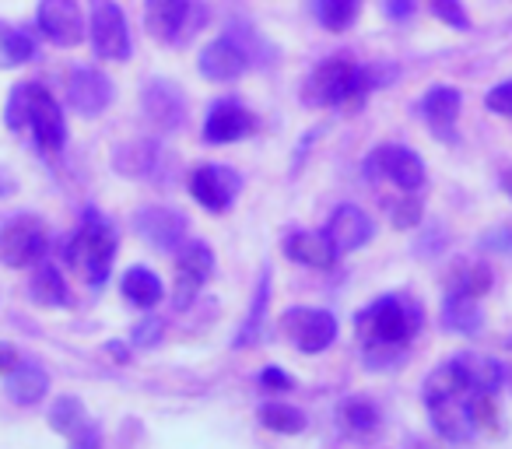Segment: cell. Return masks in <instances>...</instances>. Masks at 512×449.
Listing matches in <instances>:
<instances>
[{"label": "cell", "instance_id": "38", "mask_svg": "<svg viewBox=\"0 0 512 449\" xmlns=\"http://www.w3.org/2000/svg\"><path fill=\"white\" fill-rule=\"evenodd\" d=\"M390 214H393V225L397 229H414L421 221V200L414 197V193H407V197H400L397 204L390 207Z\"/></svg>", "mask_w": 512, "mask_h": 449}, {"label": "cell", "instance_id": "33", "mask_svg": "<svg viewBox=\"0 0 512 449\" xmlns=\"http://www.w3.org/2000/svg\"><path fill=\"white\" fill-rule=\"evenodd\" d=\"M341 425L348 428L351 435H372L379 428V411L362 397H351L341 404Z\"/></svg>", "mask_w": 512, "mask_h": 449}, {"label": "cell", "instance_id": "30", "mask_svg": "<svg viewBox=\"0 0 512 449\" xmlns=\"http://www.w3.org/2000/svg\"><path fill=\"white\" fill-rule=\"evenodd\" d=\"M260 421H264V428H271V432H281V435H299L306 432V414L299 411V407L285 404V400H267L264 407H260Z\"/></svg>", "mask_w": 512, "mask_h": 449}, {"label": "cell", "instance_id": "23", "mask_svg": "<svg viewBox=\"0 0 512 449\" xmlns=\"http://www.w3.org/2000/svg\"><path fill=\"white\" fill-rule=\"evenodd\" d=\"M456 365H460L470 393H498V390H502L505 372H502V365H498L495 358L477 355V351H463V355H456Z\"/></svg>", "mask_w": 512, "mask_h": 449}, {"label": "cell", "instance_id": "43", "mask_svg": "<svg viewBox=\"0 0 512 449\" xmlns=\"http://www.w3.org/2000/svg\"><path fill=\"white\" fill-rule=\"evenodd\" d=\"M18 365H22V355H18V348H11V344H0V376H11Z\"/></svg>", "mask_w": 512, "mask_h": 449}, {"label": "cell", "instance_id": "45", "mask_svg": "<svg viewBox=\"0 0 512 449\" xmlns=\"http://www.w3.org/2000/svg\"><path fill=\"white\" fill-rule=\"evenodd\" d=\"M484 246H502L505 253H512V232H495V236L484 239Z\"/></svg>", "mask_w": 512, "mask_h": 449}, {"label": "cell", "instance_id": "34", "mask_svg": "<svg viewBox=\"0 0 512 449\" xmlns=\"http://www.w3.org/2000/svg\"><path fill=\"white\" fill-rule=\"evenodd\" d=\"M358 11H362V0H316V15H320L323 29L330 32L351 29Z\"/></svg>", "mask_w": 512, "mask_h": 449}, {"label": "cell", "instance_id": "17", "mask_svg": "<svg viewBox=\"0 0 512 449\" xmlns=\"http://www.w3.org/2000/svg\"><path fill=\"white\" fill-rule=\"evenodd\" d=\"M253 127V116L242 102L235 99H221L207 109V120H204V141L207 144H235L249 134Z\"/></svg>", "mask_w": 512, "mask_h": 449}, {"label": "cell", "instance_id": "48", "mask_svg": "<svg viewBox=\"0 0 512 449\" xmlns=\"http://www.w3.org/2000/svg\"><path fill=\"white\" fill-rule=\"evenodd\" d=\"M509 348H512V341H509Z\"/></svg>", "mask_w": 512, "mask_h": 449}, {"label": "cell", "instance_id": "39", "mask_svg": "<svg viewBox=\"0 0 512 449\" xmlns=\"http://www.w3.org/2000/svg\"><path fill=\"white\" fill-rule=\"evenodd\" d=\"M165 334V323L158 320V316H148V320H141L134 327V334H130V341L137 344V348H155L158 337Z\"/></svg>", "mask_w": 512, "mask_h": 449}, {"label": "cell", "instance_id": "36", "mask_svg": "<svg viewBox=\"0 0 512 449\" xmlns=\"http://www.w3.org/2000/svg\"><path fill=\"white\" fill-rule=\"evenodd\" d=\"M32 88H36V81H25V85H15V92H11V99H8V127L11 130H22L25 123H29Z\"/></svg>", "mask_w": 512, "mask_h": 449}, {"label": "cell", "instance_id": "31", "mask_svg": "<svg viewBox=\"0 0 512 449\" xmlns=\"http://www.w3.org/2000/svg\"><path fill=\"white\" fill-rule=\"evenodd\" d=\"M29 60H36V43H32L29 32L0 25V67H22Z\"/></svg>", "mask_w": 512, "mask_h": 449}, {"label": "cell", "instance_id": "5", "mask_svg": "<svg viewBox=\"0 0 512 449\" xmlns=\"http://www.w3.org/2000/svg\"><path fill=\"white\" fill-rule=\"evenodd\" d=\"M197 0H148L144 4V25L158 43H186L200 32L204 15L193 18Z\"/></svg>", "mask_w": 512, "mask_h": 449}, {"label": "cell", "instance_id": "40", "mask_svg": "<svg viewBox=\"0 0 512 449\" xmlns=\"http://www.w3.org/2000/svg\"><path fill=\"white\" fill-rule=\"evenodd\" d=\"M488 109L498 116H512V81H502V85H495L488 92Z\"/></svg>", "mask_w": 512, "mask_h": 449}, {"label": "cell", "instance_id": "25", "mask_svg": "<svg viewBox=\"0 0 512 449\" xmlns=\"http://www.w3.org/2000/svg\"><path fill=\"white\" fill-rule=\"evenodd\" d=\"M120 288H123V299L137 309H155L165 295L162 281H158V274L151 271V267H130V271L123 274Z\"/></svg>", "mask_w": 512, "mask_h": 449}, {"label": "cell", "instance_id": "16", "mask_svg": "<svg viewBox=\"0 0 512 449\" xmlns=\"http://www.w3.org/2000/svg\"><path fill=\"white\" fill-rule=\"evenodd\" d=\"M197 64L207 81H235L246 74L249 57H246V50H242L239 39H235L232 32H225V36H218L214 43H207L204 50H200Z\"/></svg>", "mask_w": 512, "mask_h": 449}, {"label": "cell", "instance_id": "42", "mask_svg": "<svg viewBox=\"0 0 512 449\" xmlns=\"http://www.w3.org/2000/svg\"><path fill=\"white\" fill-rule=\"evenodd\" d=\"M260 386H267V390H292V376L271 365V369L260 372Z\"/></svg>", "mask_w": 512, "mask_h": 449}, {"label": "cell", "instance_id": "6", "mask_svg": "<svg viewBox=\"0 0 512 449\" xmlns=\"http://www.w3.org/2000/svg\"><path fill=\"white\" fill-rule=\"evenodd\" d=\"M242 190V176L232 169V165H214V162H204L190 172V193L204 211L211 214H221L235 204Z\"/></svg>", "mask_w": 512, "mask_h": 449}, {"label": "cell", "instance_id": "37", "mask_svg": "<svg viewBox=\"0 0 512 449\" xmlns=\"http://www.w3.org/2000/svg\"><path fill=\"white\" fill-rule=\"evenodd\" d=\"M432 15L439 22H446L456 32H470V15L463 11L460 0H432Z\"/></svg>", "mask_w": 512, "mask_h": 449}, {"label": "cell", "instance_id": "24", "mask_svg": "<svg viewBox=\"0 0 512 449\" xmlns=\"http://www.w3.org/2000/svg\"><path fill=\"white\" fill-rule=\"evenodd\" d=\"M4 393H8V397L15 400V404L32 407V404H39V400H43L46 393H50V376H46L43 365L22 362L8 376V386H4Z\"/></svg>", "mask_w": 512, "mask_h": 449}, {"label": "cell", "instance_id": "20", "mask_svg": "<svg viewBox=\"0 0 512 449\" xmlns=\"http://www.w3.org/2000/svg\"><path fill=\"white\" fill-rule=\"evenodd\" d=\"M327 236H330V243L337 246V253H351V250H362V246L376 236V225H372V218L362 207L341 204L334 211V218H330Z\"/></svg>", "mask_w": 512, "mask_h": 449}, {"label": "cell", "instance_id": "29", "mask_svg": "<svg viewBox=\"0 0 512 449\" xmlns=\"http://www.w3.org/2000/svg\"><path fill=\"white\" fill-rule=\"evenodd\" d=\"M29 295L46 309L64 306V302H67V285H64V278H60L57 267L46 264V260H39L36 274H32V281H29Z\"/></svg>", "mask_w": 512, "mask_h": 449}, {"label": "cell", "instance_id": "22", "mask_svg": "<svg viewBox=\"0 0 512 449\" xmlns=\"http://www.w3.org/2000/svg\"><path fill=\"white\" fill-rule=\"evenodd\" d=\"M285 253H288V260H295V264H302V267H316V271H327V267H334V260L341 257L337 246L330 243L327 232H292V236L285 239Z\"/></svg>", "mask_w": 512, "mask_h": 449}, {"label": "cell", "instance_id": "27", "mask_svg": "<svg viewBox=\"0 0 512 449\" xmlns=\"http://www.w3.org/2000/svg\"><path fill=\"white\" fill-rule=\"evenodd\" d=\"M484 323L481 309H477V299H463V295H446L442 302V327L456 330V334H477Z\"/></svg>", "mask_w": 512, "mask_h": 449}, {"label": "cell", "instance_id": "21", "mask_svg": "<svg viewBox=\"0 0 512 449\" xmlns=\"http://www.w3.org/2000/svg\"><path fill=\"white\" fill-rule=\"evenodd\" d=\"M460 92L456 88H432V92H425V99H421V116H425V123L432 127V134H439L442 141H456V116H460Z\"/></svg>", "mask_w": 512, "mask_h": 449}, {"label": "cell", "instance_id": "10", "mask_svg": "<svg viewBox=\"0 0 512 449\" xmlns=\"http://www.w3.org/2000/svg\"><path fill=\"white\" fill-rule=\"evenodd\" d=\"M134 229L144 243L162 253H176L179 246L186 243V218L176 207H162V204L141 207V211L134 214Z\"/></svg>", "mask_w": 512, "mask_h": 449}, {"label": "cell", "instance_id": "32", "mask_svg": "<svg viewBox=\"0 0 512 449\" xmlns=\"http://www.w3.org/2000/svg\"><path fill=\"white\" fill-rule=\"evenodd\" d=\"M85 404H81L78 397H57L53 400V407H50V428L53 432H60V435H78L81 428H85Z\"/></svg>", "mask_w": 512, "mask_h": 449}, {"label": "cell", "instance_id": "13", "mask_svg": "<svg viewBox=\"0 0 512 449\" xmlns=\"http://www.w3.org/2000/svg\"><path fill=\"white\" fill-rule=\"evenodd\" d=\"M36 22L43 29V36L50 39L53 46H78L85 39V18H81L78 0H39Z\"/></svg>", "mask_w": 512, "mask_h": 449}, {"label": "cell", "instance_id": "1", "mask_svg": "<svg viewBox=\"0 0 512 449\" xmlns=\"http://www.w3.org/2000/svg\"><path fill=\"white\" fill-rule=\"evenodd\" d=\"M369 369H393L421 330V306L404 295H383L355 316Z\"/></svg>", "mask_w": 512, "mask_h": 449}, {"label": "cell", "instance_id": "8", "mask_svg": "<svg viewBox=\"0 0 512 449\" xmlns=\"http://www.w3.org/2000/svg\"><path fill=\"white\" fill-rule=\"evenodd\" d=\"M92 46L102 60L130 57V25L116 0H92Z\"/></svg>", "mask_w": 512, "mask_h": 449}, {"label": "cell", "instance_id": "19", "mask_svg": "<svg viewBox=\"0 0 512 449\" xmlns=\"http://www.w3.org/2000/svg\"><path fill=\"white\" fill-rule=\"evenodd\" d=\"M144 113H148V120L155 123L158 130L172 134V130H179L186 120L183 92H179L172 81H151V85L144 88Z\"/></svg>", "mask_w": 512, "mask_h": 449}, {"label": "cell", "instance_id": "44", "mask_svg": "<svg viewBox=\"0 0 512 449\" xmlns=\"http://www.w3.org/2000/svg\"><path fill=\"white\" fill-rule=\"evenodd\" d=\"M386 15L393 22H404V18L414 15V0H386Z\"/></svg>", "mask_w": 512, "mask_h": 449}, {"label": "cell", "instance_id": "14", "mask_svg": "<svg viewBox=\"0 0 512 449\" xmlns=\"http://www.w3.org/2000/svg\"><path fill=\"white\" fill-rule=\"evenodd\" d=\"M214 271V253L207 243H183L176 250V309H186Z\"/></svg>", "mask_w": 512, "mask_h": 449}, {"label": "cell", "instance_id": "4", "mask_svg": "<svg viewBox=\"0 0 512 449\" xmlns=\"http://www.w3.org/2000/svg\"><path fill=\"white\" fill-rule=\"evenodd\" d=\"M46 257V225L36 214H15L0 225V264L15 267H32Z\"/></svg>", "mask_w": 512, "mask_h": 449}, {"label": "cell", "instance_id": "46", "mask_svg": "<svg viewBox=\"0 0 512 449\" xmlns=\"http://www.w3.org/2000/svg\"><path fill=\"white\" fill-rule=\"evenodd\" d=\"M11 190H15V179H11L8 172L0 169V193H11Z\"/></svg>", "mask_w": 512, "mask_h": 449}, {"label": "cell", "instance_id": "11", "mask_svg": "<svg viewBox=\"0 0 512 449\" xmlns=\"http://www.w3.org/2000/svg\"><path fill=\"white\" fill-rule=\"evenodd\" d=\"M285 330L292 337V344L306 355H320L334 344L337 337V316L327 313V309H302L295 306L292 313L285 316Z\"/></svg>", "mask_w": 512, "mask_h": 449}, {"label": "cell", "instance_id": "18", "mask_svg": "<svg viewBox=\"0 0 512 449\" xmlns=\"http://www.w3.org/2000/svg\"><path fill=\"white\" fill-rule=\"evenodd\" d=\"M428 414H432V428L449 442H467L477 432L470 421V393H453V397L428 400Z\"/></svg>", "mask_w": 512, "mask_h": 449}, {"label": "cell", "instance_id": "28", "mask_svg": "<svg viewBox=\"0 0 512 449\" xmlns=\"http://www.w3.org/2000/svg\"><path fill=\"white\" fill-rule=\"evenodd\" d=\"M267 299H271V267L260 271V281H256V299H253V306H249V316L242 320L239 334H235V348L256 344L260 327H264V316H267Z\"/></svg>", "mask_w": 512, "mask_h": 449}, {"label": "cell", "instance_id": "2", "mask_svg": "<svg viewBox=\"0 0 512 449\" xmlns=\"http://www.w3.org/2000/svg\"><path fill=\"white\" fill-rule=\"evenodd\" d=\"M376 67H358L344 57L323 60L313 74H309L306 88H302V102L306 106H362L365 95L379 88Z\"/></svg>", "mask_w": 512, "mask_h": 449}, {"label": "cell", "instance_id": "12", "mask_svg": "<svg viewBox=\"0 0 512 449\" xmlns=\"http://www.w3.org/2000/svg\"><path fill=\"white\" fill-rule=\"evenodd\" d=\"M29 130H32V137H36L39 151H46V155H57V151H64V144H67L64 113H60V106H57V99L50 95V88L39 85V81H36V88H32Z\"/></svg>", "mask_w": 512, "mask_h": 449}, {"label": "cell", "instance_id": "9", "mask_svg": "<svg viewBox=\"0 0 512 449\" xmlns=\"http://www.w3.org/2000/svg\"><path fill=\"white\" fill-rule=\"evenodd\" d=\"M369 176H383L390 183H397L404 193H414L425 186V162L418 151L404 148V144H383L379 151H372L365 162Z\"/></svg>", "mask_w": 512, "mask_h": 449}, {"label": "cell", "instance_id": "15", "mask_svg": "<svg viewBox=\"0 0 512 449\" xmlns=\"http://www.w3.org/2000/svg\"><path fill=\"white\" fill-rule=\"evenodd\" d=\"M113 95V81L102 71H95V67H74L71 78H67V102H71L74 113L88 116V120L99 116L113 102Z\"/></svg>", "mask_w": 512, "mask_h": 449}, {"label": "cell", "instance_id": "3", "mask_svg": "<svg viewBox=\"0 0 512 449\" xmlns=\"http://www.w3.org/2000/svg\"><path fill=\"white\" fill-rule=\"evenodd\" d=\"M74 264L85 271L88 285L102 288L113 271V260H116V229L113 221L106 218L102 211L88 207L81 214V225H78V236H74Z\"/></svg>", "mask_w": 512, "mask_h": 449}, {"label": "cell", "instance_id": "47", "mask_svg": "<svg viewBox=\"0 0 512 449\" xmlns=\"http://www.w3.org/2000/svg\"><path fill=\"white\" fill-rule=\"evenodd\" d=\"M502 190H505V193H509V197H512V169H509V172H505V176H502Z\"/></svg>", "mask_w": 512, "mask_h": 449}, {"label": "cell", "instance_id": "26", "mask_svg": "<svg viewBox=\"0 0 512 449\" xmlns=\"http://www.w3.org/2000/svg\"><path fill=\"white\" fill-rule=\"evenodd\" d=\"M449 295H463V299H481L491 288V271L481 264V260H467V264L453 267L446 278Z\"/></svg>", "mask_w": 512, "mask_h": 449}, {"label": "cell", "instance_id": "41", "mask_svg": "<svg viewBox=\"0 0 512 449\" xmlns=\"http://www.w3.org/2000/svg\"><path fill=\"white\" fill-rule=\"evenodd\" d=\"M71 449H102V432L95 421H85L78 435H71Z\"/></svg>", "mask_w": 512, "mask_h": 449}, {"label": "cell", "instance_id": "7", "mask_svg": "<svg viewBox=\"0 0 512 449\" xmlns=\"http://www.w3.org/2000/svg\"><path fill=\"white\" fill-rule=\"evenodd\" d=\"M172 165H176V158H172L158 141H130L116 151V169L130 179H144V183L169 186L172 172H176Z\"/></svg>", "mask_w": 512, "mask_h": 449}, {"label": "cell", "instance_id": "35", "mask_svg": "<svg viewBox=\"0 0 512 449\" xmlns=\"http://www.w3.org/2000/svg\"><path fill=\"white\" fill-rule=\"evenodd\" d=\"M470 421H474V428L484 435H502L505 432L495 393H470Z\"/></svg>", "mask_w": 512, "mask_h": 449}]
</instances>
